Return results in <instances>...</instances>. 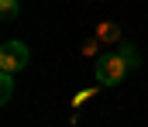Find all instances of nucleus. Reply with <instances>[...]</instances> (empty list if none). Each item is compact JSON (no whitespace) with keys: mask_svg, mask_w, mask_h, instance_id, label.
<instances>
[{"mask_svg":"<svg viewBox=\"0 0 148 127\" xmlns=\"http://www.w3.org/2000/svg\"><path fill=\"white\" fill-rule=\"evenodd\" d=\"M127 76V62L121 58V52H103L93 62V79L97 86H121Z\"/></svg>","mask_w":148,"mask_h":127,"instance_id":"f257e3e1","label":"nucleus"},{"mask_svg":"<svg viewBox=\"0 0 148 127\" xmlns=\"http://www.w3.org/2000/svg\"><path fill=\"white\" fill-rule=\"evenodd\" d=\"M31 62V48L24 41H3L0 45V72H24Z\"/></svg>","mask_w":148,"mask_h":127,"instance_id":"f03ea898","label":"nucleus"},{"mask_svg":"<svg viewBox=\"0 0 148 127\" xmlns=\"http://www.w3.org/2000/svg\"><path fill=\"white\" fill-rule=\"evenodd\" d=\"M117 52H121V58H124V62H127V69H131V72H134V69H138V65H141V52H138V48H134V45H121V48H117Z\"/></svg>","mask_w":148,"mask_h":127,"instance_id":"7ed1b4c3","label":"nucleus"},{"mask_svg":"<svg viewBox=\"0 0 148 127\" xmlns=\"http://www.w3.org/2000/svg\"><path fill=\"white\" fill-rule=\"evenodd\" d=\"M14 96V72H0V103H10Z\"/></svg>","mask_w":148,"mask_h":127,"instance_id":"20e7f679","label":"nucleus"},{"mask_svg":"<svg viewBox=\"0 0 148 127\" xmlns=\"http://www.w3.org/2000/svg\"><path fill=\"white\" fill-rule=\"evenodd\" d=\"M21 14V0H0V17L3 21H14Z\"/></svg>","mask_w":148,"mask_h":127,"instance_id":"39448f33","label":"nucleus"},{"mask_svg":"<svg viewBox=\"0 0 148 127\" xmlns=\"http://www.w3.org/2000/svg\"><path fill=\"white\" fill-rule=\"evenodd\" d=\"M97 35H100V41H117V28L114 24H100Z\"/></svg>","mask_w":148,"mask_h":127,"instance_id":"423d86ee","label":"nucleus"},{"mask_svg":"<svg viewBox=\"0 0 148 127\" xmlns=\"http://www.w3.org/2000/svg\"><path fill=\"white\" fill-rule=\"evenodd\" d=\"M93 93H97V89H83V93H79V96H76V107H79V103H86V100H90V96H93Z\"/></svg>","mask_w":148,"mask_h":127,"instance_id":"0eeeda50","label":"nucleus"}]
</instances>
